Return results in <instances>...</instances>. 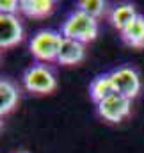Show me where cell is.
Returning a JSON list of instances; mask_svg holds the SVG:
<instances>
[{"label": "cell", "mask_w": 144, "mask_h": 153, "mask_svg": "<svg viewBox=\"0 0 144 153\" xmlns=\"http://www.w3.org/2000/svg\"><path fill=\"white\" fill-rule=\"evenodd\" d=\"M61 34H62V38L73 39V41L85 45L89 41H94L98 36V20H94V18L87 16L85 13L75 9L62 22Z\"/></svg>", "instance_id": "obj_1"}, {"label": "cell", "mask_w": 144, "mask_h": 153, "mask_svg": "<svg viewBox=\"0 0 144 153\" xmlns=\"http://www.w3.org/2000/svg\"><path fill=\"white\" fill-rule=\"evenodd\" d=\"M62 34L57 32V30H39L36 32L30 43H29V48H30V53L36 57L37 61H43V62H52V61H57V55H59V50H61V45H62Z\"/></svg>", "instance_id": "obj_2"}, {"label": "cell", "mask_w": 144, "mask_h": 153, "mask_svg": "<svg viewBox=\"0 0 144 153\" xmlns=\"http://www.w3.org/2000/svg\"><path fill=\"white\" fill-rule=\"evenodd\" d=\"M23 85L30 93L48 94V93L55 91L57 78H55L53 71L48 66H45V64H32L23 73Z\"/></svg>", "instance_id": "obj_3"}, {"label": "cell", "mask_w": 144, "mask_h": 153, "mask_svg": "<svg viewBox=\"0 0 144 153\" xmlns=\"http://www.w3.org/2000/svg\"><path fill=\"white\" fill-rule=\"evenodd\" d=\"M110 78H112V84H114V89L117 94L128 98V100H134L139 91H141V78L139 73L130 68V66H119L116 70L110 71Z\"/></svg>", "instance_id": "obj_4"}, {"label": "cell", "mask_w": 144, "mask_h": 153, "mask_svg": "<svg viewBox=\"0 0 144 153\" xmlns=\"http://www.w3.org/2000/svg\"><path fill=\"white\" fill-rule=\"evenodd\" d=\"M96 109H98V114L102 116L105 121L119 123V121H123L125 117L130 116V112H132V100L114 93L112 96H108L103 102H100L96 105Z\"/></svg>", "instance_id": "obj_5"}, {"label": "cell", "mask_w": 144, "mask_h": 153, "mask_svg": "<svg viewBox=\"0 0 144 153\" xmlns=\"http://www.w3.org/2000/svg\"><path fill=\"white\" fill-rule=\"evenodd\" d=\"M23 41V25L16 14H0V48H11Z\"/></svg>", "instance_id": "obj_6"}, {"label": "cell", "mask_w": 144, "mask_h": 153, "mask_svg": "<svg viewBox=\"0 0 144 153\" xmlns=\"http://www.w3.org/2000/svg\"><path fill=\"white\" fill-rule=\"evenodd\" d=\"M85 57V46L78 41H73V39H62V45H61V50H59V55H57V62L59 64H64V66H73V64H78L82 62Z\"/></svg>", "instance_id": "obj_7"}, {"label": "cell", "mask_w": 144, "mask_h": 153, "mask_svg": "<svg viewBox=\"0 0 144 153\" xmlns=\"http://www.w3.org/2000/svg\"><path fill=\"white\" fill-rule=\"evenodd\" d=\"M20 102V91L18 87L7 80L0 78V116L9 114Z\"/></svg>", "instance_id": "obj_8"}, {"label": "cell", "mask_w": 144, "mask_h": 153, "mask_svg": "<svg viewBox=\"0 0 144 153\" xmlns=\"http://www.w3.org/2000/svg\"><path fill=\"white\" fill-rule=\"evenodd\" d=\"M114 93H116V89H114L110 73L98 75L96 78H93V82L89 84V96H91V100H93L96 105H98L100 102H103L105 98L112 96Z\"/></svg>", "instance_id": "obj_9"}, {"label": "cell", "mask_w": 144, "mask_h": 153, "mask_svg": "<svg viewBox=\"0 0 144 153\" xmlns=\"http://www.w3.org/2000/svg\"><path fill=\"white\" fill-rule=\"evenodd\" d=\"M121 39L134 48H144V16L137 14V18L121 30Z\"/></svg>", "instance_id": "obj_10"}, {"label": "cell", "mask_w": 144, "mask_h": 153, "mask_svg": "<svg viewBox=\"0 0 144 153\" xmlns=\"http://www.w3.org/2000/svg\"><path fill=\"white\" fill-rule=\"evenodd\" d=\"M135 18H137V11H135V5L134 4H119L110 13V23L119 32L123 29H126Z\"/></svg>", "instance_id": "obj_11"}, {"label": "cell", "mask_w": 144, "mask_h": 153, "mask_svg": "<svg viewBox=\"0 0 144 153\" xmlns=\"http://www.w3.org/2000/svg\"><path fill=\"white\" fill-rule=\"evenodd\" d=\"M55 9V2L52 0H22L20 2V11L30 18H45L52 14Z\"/></svg>", "instance_id": "obj_12"}, {"label": "cell", "mask_w": 144, "mask_h": 153, "mask_svg": "<svg viewBox=\"0 0 144 153\" xmlns=\"http://www.w3.org/2000/svg\"><path fill=\"white\" fill-rule=\"evenodd\" d=\"M76 9L85 13L87 16H91L94 20H100L107 13V2H103V0H80L76 4Z\"/></svg>", "instance_id": "obj_13"}, {"label": "cell", "mask_w": 144, "mask_h": 153, "mask_svg": "<svg viewBox=\"0 0 144 153\" xmlns=\"http://www.w3.org/2000/svg\"><path fill=\"white\" fill-rule=\"evenodd\" d=\"M20 11V2L16 0H0V14H16Z\"/></svg>", "instance_id": "obj_14"}, {"label": "cell", "mask_w": 144, "mask_h": 153, "mask_svg": "<svg viewBox=\"0 0 144 153\" xmlns=\"http://www.w3.org/2000/svg\"><path fill=\"white\" fill-rule=\"evenodd\" d=\"M14 153H29V152H23V150H20V152H14Z\"/></svg>", "instance_id": "obj_15"}, {"label": "cell", "mask_w": 144, "mask_h": 153, "mask_svg": "<svg viewBox=\"0 0 144 153\" xmlns=\"http://www.w3.org/2000/svg\"><path fill=\"white\" fill-rule=\"evenodd\" d=\"M0 128H2V116H0Z\"/></svg>", "instance_id": "obj_16"}, {"label": "cell", "mask_w": 144, "mask_h": 153, "mask_svg": "<svg viewBox=\"0 0 144 153\" xmlns=\"http://www.w3.org/2000/svg\"><path fill=\"white\" fill-rule=\"evenodd\" d=\"M0 59H2V48H0Z\"/></svg>", "instance_id": "obj_17"}]
</instances>
